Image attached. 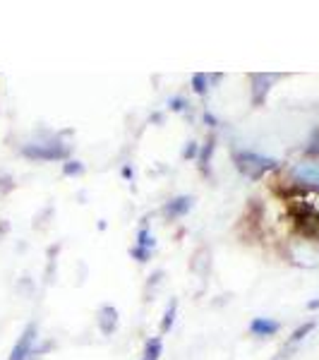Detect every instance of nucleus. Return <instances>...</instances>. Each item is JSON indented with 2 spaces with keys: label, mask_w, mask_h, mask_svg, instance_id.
I'll use <instances>...</instances> for the list:
<instances>
[{
  "label": "nucleus",
  "mask_w": 319,
  "mask_h": 360,
  "mask_svg": "<svg viewBox=\"0 0 319 360\" xmlns=\"http://www.w3.org/2000/svg\"><path fill=\"white\" fill-rule=\"evenodd\" d=\"M235 164L243 173H248L250 178H260L267 168L274 166V159H267V156H260L255 151H243V154L235 156Z\"/></svg>",
  "instance_id": "f257e3e1"
},
{
  "label": "nucleus",
  "mask_w": 319,
  "mask_h": 360,
  "mask_svg": "<svg viewBox=\"0 0 319 360\" xmlns=\"http://www.w3.org/2000/svg\"><path fill=\"white\" fill-rule=\"evenodd\" d=\"M290 178L302 188L319 190V161H300V164H295L293 171H290Z\"/></svg>",
  "instance_id": "f03ea898"
},
{
  "label": "nucleus",
  "mask_w": 319,
  "mask_h": 360,
  "mask_svg": "<svg viewBox=\"0 0 319 360\" xmlns=\"http://www.w3.org/2000/svg\"><path fill=\"white\" fill-rule=\"evenodd\" d=\"M34 339H36V327H34V324H29L24 334H22V339L15 344L10 360H29V356H34V351H31Z\"/></svg>",
  "instance_id": "7ed1b4c3"
},
{
  "label": "nucleus",
  "mask_w": 319,
  "mask_h": 360,
  "mask_svg": "<svg viewBox=\"0 0 319 360\" xmlns=\"http://www.w3.org/2000/svg\"><path fill=\"white\" fill-rule=\"evenodd\" d=\"M250 331H252V334H257V336H271V334H276V331H278V322L267 319V317H257V319H252Z\"/></svg>",
  "instance_id": "20e7f679"
},
{
  "label": "nucleus",
  "mask_w": 319,
  "mask_h": 360,
  "mask_svg": "<svg viewBox=\"0 0 319 360\" xmlns=\"http://www.w3.org/2000/svg\"><path fill=\"white\" fill-rule=\"evenodd\" d=\"M99 314H101L99 324H101V329H104V334H111V331L115 329V324H118V312L113 310V307H104Z\"/></svg>",
  "instance_id": "39448f33"
},
{
  "label": "nucleus",
  "mask_w": 319,
  "mask_h": 360,
  "mask_svg": "<svg viewBox=\"0 0 319 360\" xmlns=\"http://www.w3.org/2000/svg\"><path fill=\"white\" fill-rule=\"evenodd\" d=\"M190 207H192L190 197H178V200H173L171 205L166 207V212L171 214V216H183L185 212H190Z\"/></svg>",
  "instance_id": "423d86ee"
},
{
  "label": "nucleus",
  "mask_w": 319,
  "mask_h": 360,
  "mask_svg": "<svg viewBox=\"0 0 319 360\" xmlns=\"http://www.w3.org/2000/svg\"><path fill=\"white\" fill-rule=\"evenodd\" d=\"M161 353V339H151L147 344V353H144V360H159Z\"/></svg>",
  "instance_id": "0eeeda50"
},
{
  "label": "nucleus",
  "mask_w": 319,
  "mask_h": 360,
  "mask_svg": "<svg viewBox=\"0 0 319 360\" xmlns=\"http://www.w3.org/2000/svg\"><path fill=\"white\" fill-rule=\"evenodd\" d=\"M194 92L197 94H204L206 92V75H194Z\"/></svg>",
  "instance_id": "6e6552de"
},
{
  "label": "nucleus",
  "mask_w": 319,
  "mask_h": 360,
  "mask_svg": "<svg viewBox=\"0 0 319 360\" xmlns=\"http://www.w3.org/2000/svg\"><path fill=\"white\" fill-rule=\"evenodd\" d=\"M173 312H176V303H171V307H168V312H166V319H164V329L166 331L171 329V324H173Z\"/></svg>",
  "instance_id": "1a4fd4ad"
},
{
  "label": "nucleus",
  "mask_w": 319,
  "mask_h": 360,
  "mask_svg": "<svg viewBox=\"0 0 319 360\" xmlns=\"http://www.w3.org/2000/svg\"><path fill=\"white\" fill-rule=\"evenodd\" d=\"M197 154V147H194V144H190L187 149H185V156H194Z\"/></svg>",
  "instance_id": "9d476101"
},
{
  "label": "nucleus",
  "mask_w": 319,
  "mask_h": 360,
  "mask_svg": "<svg viewBox=\"0 0 319 360\" xmlns=\"http://www.w3.org/2000/svg\"><path fill=\"white\" fill-rule=\"evenodd\" d=\"M65 173H82V166H67Z\"/></svg>",
  "instance_id": "9b49d317"
},
{
  "label": "nucleus",
  "mask_w": 319,
  "mask_h": 360,
  "mask_svg": "<svg viewBox=\"0 0 319 360\" xmlns=\"http://www.w3.org/2000/svg\"><path fill=\"white\" fill-rule=\"evenodd\" d=\"M173 109H176V111H183V101H180V99L173 101Z\"/></svg>",
  "instance_id": "f8f14e48"
}]
</instances>
